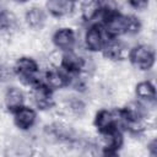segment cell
Here are the masks:
<instances>
[{
  "mask_svg": "<svg viewBox=\"0 0 157 157\" xmlns=\"http://www.w3.org/2000/svg\"><path fill=\"white\" fill-rule=\"evenodd\" d=\"M128 60L130 64L141 71H148L153 67L156 61L155 49L148 44H136L130 48Z\"/></svg>",
  "mask_w": 157,
  "mask_h": 157,
  "instance_id": "1",
  "label": "cell"
},
{
  "mask_svg": "<svg viewBox=\"0 0 157 157\" xmlns=\"http://www.w3.org/2000/svg\"><path fill=\"white\" fill-rule=\"evenodd\" d=\"M99 25L102 26L108 38H119L126 34V26H128L126 15L119 11L103 16L99 21Z\"/></svg>",
  "mask_w": 157,
  "mask_h": 157,
  "instance_id": "2",
  "label": "cell"
},
{
  "mask_svg": "<svg viewBox=\"0 0 157 157\" xmlns=\"http://www.w3.org/2000/svg\"><path fill=\"white\" fill-rule=\"evenodd\" d=\"M109 38L107 37L105 32L103 31L99 23H91L83 34V43L88 52L98 53L102 52L105 42Z\"/></svg>",
  "mask_w": 157,
  "mask_h": 157,
  "instance_id": "3",
  "label": "cell"
},
{
  "mask_svg": "<svg viewBox=\"0 0 157 157\" xmlns=\"http://www.w3.org/2000/svg\"><path fill=\"white\" fill-rule=\"evenodd\" d=\"M129 52H130V47L128 45V43L118 39V38H109L105 42L101 53L108 60L123 61V60L128 59Z\"/></svg>",
  "mask_w": 157,
  "mask_h": 157,
  "instance_id": "4",
  "label": "cell"
},
{
  "mask_svg": "<svg viewBox=\"0 0 157 157\" xmlns=\"http://www.w3.org/2000/svg\"><path fill=\"white\" fill-rule=\"evenodd\" d=\"M86 67H87V60L81 54L75 52L74 49L66 50L63 53V60H61L60 69H63L66 74L72 75V74L87 71Z\"/></svg>",
  "mask_w": 157,
  "mask_h": 157,
  "instance_id": "5",
  "label": "cell"
},
{
  "mask_svg": "<svg viewBox=\"0 0 157 157\" xmlns=\"http://www.w3.org/2000/svg\"><path fill=\"white\" fill-rule=\"evenodd\" d=\"M43 85L53 92L65 88L69 86V74L60 67L47 69L43 72Z\"/></svg>",
  "mask_w": 157,
  "mask_h": 157,
  "instance_id": "6",
  "label": "cell"
},
{
  "mask_svg": "<svg viewBox=\"0 0 157 157\" xmlns=\"http://www.w3.org/2000/svg\"><path fill=\"white\" fill-rule=\"evenodd\" d=\"M11 113H12V117H13V124L20 130L32 129L34 126L37 119H38L37 110L33 107H29V105H26V104L15 109Z\"/></svg>",
  "mask_w": 157,
  "mask_h": 157,
  "instance_id": "7",
  "label": "cell"
},
{
  "mask_svg": "<svg viewBox=\"0 0 157 157\" xmlns=\"http://www.w3.org/2000/svg\"><path fill=\"white\" fill-rule=\"evenodd\" d=\"M77 42V34L76 32L70 27H61L58 28L53 36H52V43L56 49H60L63 52L71 50L75 48Z\"/></svg>",
  "mask_w": 157,
  "mask_h": 157,
  "instance_id": "8",
  "label": "cell"
},
{
  "mask_svg": "<svg viewBox=\"0 0 157 157\" xmlns=\"http://www.w3.org/2000/svg\"><path fill=\"white\" fill-rule=\"evenodd\" d=\"M53 91H50L48 87H45L43 83L31 88V99L32 103L36 108H38L39 110H45V109H50L55 105V101H54V96H53Z\"/></svg>",
  "mask_w": 157,
  "mask_h": 157,
  "instance_id": "9",
  "label": "cell"
},
{
  "mask_svg": "<svg viewBox=\"0 0 157 157\" xmlns=\"http://www.w3.org/2000/svg\"><path fill=\"white\" fill-rule=\"evenodd\" d=\"M94 126L97 128L98 132H105L117 129L115 109H108V108L99 109L94 117Z\"/></svg>",
  "mask_w": 157,
  "mask_h": 157,
  "instance_id": "10",
  "label": "cell"
},
{
  "mask_svg": "<svg viewBox=\"0 0 157 157\" xmlns=\"http://www.w3.org/2000/svg\"><path fill=\"white\" fill-rule=\"evenodd\" d=\"M76 0H47L45 9L53 17L60 18L70 15L75 9Z\"/></svg>",
  "mask_w": 157,
  "mask_h": 157,
  "instance_id": "11",
  "label": "cell"
},
{
  "mask_svg": "<svg viewBox=\"0 0 157 157\" xmlns=\"http://www.w3.org/2000/svg\"><path fill=\"white\" fill-rule=\"evenodd\" d=\"M20 28L17 16L4 7L0 6V32L4 36L12 37Z\"/></svg>",
  "mask_w": 157,
  "mask_h": 157,
  "instance_id": "12",
  "label": "cell"
},
{
  "mask_svg": "<svg viewBox=\"0 0 157 157\" xmlns=\"http://www.w3.org/2000/svg\"><path fill=\"white\" fill-rule=\"evenodd\" d=\"M25 92L16 86H9L4 93V104L10 112H13L15 109L22 107L25 104Z\"/></svg>",
  "mask_w": 157,
  "mask_h": 157,
  "instance_id": "13",
  "label": "cell"
},
{
  "mask_svg": "<svg viewBox=\"0 0 157 157\" xmlns=\"http://www.w3.org/2000/svg\"><path fill=\"white\" fill-rule=\"evenodd\" d=\"M101 13V0H82L80 5V16L82 21L92 23Z\"/></svg>",
  "mask_w": 157,
  "mask_h": 157,
  "instance_id": "14",
  "label": "cell"
},
{
  "mask_svg": "<svg viewBox=\"0 0 157 157\" xmlns=\"http://www.w3.org/2000/svg\"><path fill=\"white\" fill-rule=\"evenodd\" d=\"M45 21H47L45 11L42 7L33 6V7H29L25 12V22L32 29L43 28V26L45 25Z\"/></svg>",
  "mask_w": 157,
  "mask_h": 157,
  "instance_id": "15",
  "label": "cell"
},
{
  "mask_svg": "<svg viewBox=\"0 0 157 157\" xmlns=\"http://www.w3.org/2000/svg\"><path fill=\"white\" fill-rule=\"evenodd\" d=\"M135 94L141 102L146 103H155L156 101V87L155 83L150 80H144L136 83L135 86Z\"/></svg>",
  "mask_w": 157,
  "mask_h": 157,
  "instance_id": "16",
  "label": "cell"
},
{
  "mask_svg": "<svg viewBox=\"0 0 157 157\" xmlns=\"http://www.w3.org/2000/svg\"><path fill=\"white\" fill-rule=\"evenodd\" d=\"M65 108L66 112L76 118H81L86 114L87 110V105L85 103L83 99H81L80 97H67V99L65 101Z\"/></svg>",
  "mask_w": 157,
  "mask_h": 157,
  "instance_id": "17",
  "label": "cell"
},
{
  "mask_svg": "<svg viewBox=\"0 0 157 157\" xmlns=\"http://www.w3.org/2000/svg\"><path fill=\"white\" fill-rule=\"evenodd\" d=\"M126 20H128V26H126V34H137L141 31L142 23L140 21L139 17L134 16V15H126Z\"/></svg>",
  "mask_w": 157,
  "mask_h": 157,
  "instance_id": "18",
  "label": "cell"
},
{
  "mask_svg": "<svg viewBox=\"0 0 157 157\" xmlns=\"http://www.w3.org/2000/svg\"><path fill=\"white\" fill-rule=\"evenodd\" d=\"M63 50L60 49H54L52 52L48 53L47 55V63L50 67H60L61 65V60H63Z\"/></svg>",
  "mask_w": 157,
  "mask_h": 157,
  "instance_id": "19",
  "label": "cell"
},
{
  "mask_svg": "<svg viewBox=\"0 0 157 157\" xmlns=\"http://www.w3.org/2000/svg\"><path fill=\"white\" fill-rule=\"evenodd\" d=\"M129 2V5L136 10H141V9H145L148 6V2L150 0H126Z\"/></svg>",
  "mask_w": 157,
  "mask_h": 157,
  "instance_id": "20",
  "label": "cell"
},
{
  "mask_svg": "<svg viewBox=\"0 0 157 157\" xmlns=\"http://www.w3.org/2000/svg\"><path fill=\"white\" fill-rule=\"evenodd\" d=\"M147 151L150 156H157V140L156 137H152L148 142H147Z\"/></svg>",
  "mask_w": 157,
  "mask_h": 157,
  "instance_id": "21",
  "label": "cell"
},
{
  "mask_svg": "<svg viewBox=\"0 0 157 157\" xmlns=\"http://www.w3.org/2000/svg\"><path fill=\"white\" fill-rule=\"evenodd\" d=\"M13 1H16V2H20V4H22V2H26V1H28V0H13Z\"/></svg>",
  "mask_w": 157,
  "mask_h": 157,
  "instance_id": "22",
  "label": "cell"
}]
</instances>
